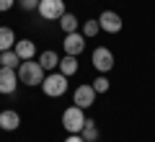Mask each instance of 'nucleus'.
I'll return each mask as SVG.
<instances>
[{
  "instance_id": "4468645a",
  "label": "nucleus",
  "mask_w": 155,
  "mask_h": 142,
  "mask_svg": "<svg viewBox=\"0 0 155 142\" xmlns=\"http://www.w3.org/2000/svg\"><path fill=\"white\" fill-rule=\"evenodd\" d=\"M13 47H16V34H13V28L0 26V52L13 49Z\"/></svg>"
},
{
  "instance_id": "9d476101",
  "label": "nucleus",
  "mask_w": 155,
  "mask_h": 142,
  "mask_svg": "<svg viewBox=\"0 0 155 142\" xmlns=\"http://www.w3.org/2000/svg\"><path fill=\"white\" fill-rule=\"evenodd\" d=\"M0 127H3L5 132H16L18 127H21V116H18V111L3 109V111H0Z\"/></svg>"
},
{
  "instance_id": "f3484780",
  "label": "nucleus",
  "mask_w": 155,
  "mask_h": 142,
  "mask_svg": "<svg viewBox=\"0 0 155 142\" xmlns=\"http://www.w3.org/2000/svg\"><path fill=\"white\" fill-rule=\"evenodd\" d=\"M60 28L65 34H72V31H78V18L72 16V13H65V16L60 18Z\"/></svg>"
},
{
  "instance_id": "f03ea898",
  "label": "nucleus",
  "mask_w": 155,
  "mask_h": 142,
  "mask_svg": "<svg viewBox=\"0 0 155 142\" xmlns=\"http://www.w3.org/2000/svg\"><path fill=\"white\" fill-rule=\"evenodd\" d=\"M41 91L49 96V98H60V96H65L67 93V75H62V72H49V75H44V80H41Z\"/></svg>"
},
{
  "instance_id": "39448f33",
  "label": "nucleus",
  "mask_w": 155,
  "mask_h": 142,
  "mask_svg": "<svg viewBox=\"0 0 155 142\" xmlns=\"http://www.w3.org/2000/svg\"><path fill=\"white\" fill-rule=\"evenodd\" d=\"M18 72L13 70V67H3L0 65V93L3 96H11V93H16V85H18Z\"/></svg>"
},
{
  "instance_id": "7ed1b4c3",
  "label": "nucleus",
  "mask_w": 155,
  "mask_h": 142,
  "mask_svg": "<svg viewBox=\"0 0 155 142\" xmlns=\"http://www.w3.org/2000/svg\"><path fill=\"white\" fill-rule=\"evenodd\" d=\"M85 119H88V116H85V109H80V106H67V109L62 111V127H65L70 134H80Z\"/></svg>"
},
{
  "instance_id": "4be33fe9",
  "label": "nucleus",
  "mask_w": 155,
  "mask_h": 142,
  "mask_svg": "<svg viewBox=\"0 0 155 142\" xmlns=\"http://www.w3.org/2000/svg\"><path fill=\"white\" fill-rule=\"evenodd\" d=\"M65 142H85V140H83V137H80V134H70V137H67Z\"/></svg>"
},
{
  "instance_id": "9b49d317",
  "label": "nucleus",
  "mask_w": 155,
  "mask_h": 142,
  "mask_svg": "<svg viewBox=\"0 0 155 142\" xmlns=\"http://www.w3.org/2000/svg\"><path fill=\"white\" fill-rule=\"evenodd\" d=\"M13 49H16V54L21 57V62L23 60H34V54H36V47H34L31 39H18Z\"/></svg>"
},
{
  "instance_id": "412c9836",
  "label": "nucleus",
  "mask_w": 155,
  "mask_h": 142,
  "mask_svg": "<svg viewBox=\"0 0 155 142\" xmlns=\"http://www.w3.org/2000/svg\"><path fill=\"white\" fill-rule=\"evenodd\" d=\"M13 5H16V0H0V13H5V11H11Z\"/></svg>"
},
{
  "instance_id": "6ab92c4d",
  "label": "nucleus",
  "mask_w": 155,
  "mask_h": 142,
  "mask_svg": "<svg viewBox=\"0 0 155 142\" xmlns=\"http://www.w3.org/2000/svg\"><path fill=\"white\" fill-rule=\"evenodd\" d=\"M91 85H93V91H96V93H106V91H109V85H111V83H109V78L98 75V78H96L93 83H91Z\"/></svg>"
},
{
  "instance_id": "20e7f679",
  "label": "nucleus",
  "mask_w": 155,
  "mask_h": 142,
  "mask_svg": "<svg viewBox=\"0 0 155 142\" xmlns=\"http://www.w3.org/2000/svg\"><path fill=\"white\" fill-rule=\"evenodd\" d=\"M39 16L44 18V21H60L65 16V0H39Z\"/></svg>"
},
{
  "instance_id": "423d86ee",
  "label": "nucleus",
  "mask_w": 155,
  "mask_h": 142,
  "mask_svg": "<svg viewBox=\"0 0 155 142\" xmlns=\"http://www.w3.org/2000/svg\"><path fill=\"white\" fill-rule=\"evenodd\" d=\"M91 62H93V67L98 72H109L111 67H114V54H111V49H106V47H98V49H93V54H91Z\"/></svg>"
},
{
  "instance_id": "6e6552de",
  "label": "nucleus",
  "mask_w": 155,
  "mask_h": 142,
  "mask_svg": "<svg viewBox=\"0 0 155 142\" xmlns=\"http://www.w3.org/2000/svg\"><path fill=\"white\" fill-rule=\"evenodd\" d=\"M62 49H65V54H72V57H78L80 52L85 49V36H83V34H78V31H72V34H65Z\"/></svg>"
},
{
  "instance_id": "a211bd4d",
  "label": "nucleus",
  "mask_w": 155,
  "mask_h": 142,
  "mask_svg": "<svg viewBox=\"0 0 155 142\" xmlns=\"http://www.w3.org/2000/svg\"><path fill=\"white\" fill-rule=\"evenodd\" d=\"M98 31H101V26H98V18H88V21L83 23V36H85V39L96 36Z\"/></svg>"
},
{
  "instance_id": "5701e85b",
  "label": "nucleus",
  "mask_w": 155,
  "mask_h": 142,
  "mask_svg": "<svg viewBox=\"0 0 155 142\" xmlns=\"http://www.w3.org/2000/svg\"><path fill=\"white\" fill-rule=\"evenodd\" d=\"M0 132H3V127H0Z\"/></svg>"
},
{
  "instance_id": "0eeeda50",
  "label": "nucleus",
  "mask_w": 155,
  "mask_h": 142,
  "mask_svg": "<svg viewBox=\"0 0 155 142\" xmlns=\"http://www.w3.org/2000/svg\"><path fill=\"white\" fill-rule=\"evenodd\" d=\"M98 26H101V31H106V34H119L122 31V18H119V13H114V11H104L98 16Z\"/></svg>"
},
{
  "instance_id": "f8f14e48",
  "label": "nucleus",
  "mask_w": 155,
  "mask_h": 142,
  "mask_svg": "<svg viewBox=\"0 0 155 142\" xmlns=\"http://www.w3.org/2000/svg\"><path fill=\"white\" fill-rule=\"evenodd\" d=\"M39 65L44 67V72H54L57 65H60V57H57V52H52V49L41 52V54H39Z\"/></svg>"
},
{
  "instance_id": "2eb2a0df",
  "label": "nucleus",
  "mask_w": 155,
  "mask_h": 142,
  "mask_svg": "<svg viewBox=\"0 0 155 142\" xmlns=\"http://www.w3.org/2000/svg\"><path fill=\"white\" fill-rule=\"evenodd\" d=\"M98 124H96L93 119H85V124H83V129H80V137H83L85 142H96L98 140Z\"/></svg>"
},
{
  "instance_id": "1a4fd4ad",
  "label": "nucleus",
  "mask_w": 155,
  "mask_h": 142,
  "mask_svg": "<svg viewBox=\"0 0 155 142\" xmlns=\"http://www.w3.org/2000/svg\"><path fill=\"white\" fill-rule=\"evenodd\" d=\"M72 101H75V106H80V109L93 106V104H96V91H93V85H78V91L72 93Z\"/></svg>"
},
{
  "instance_id": "dca6fc26",
  "label": "nucleus",
  "mask_w": 155,
  "mask_h": 142,
  "mask_svg": "<svg viewBox=\"0 0 155 142\" xmlns=\"http://www.w3.org/2000/svg\"><path fill=\"white\" fill-rule=\"evenodd\" d=\"M0 65H3V67H13V70H16V67L21 65V57L16 54V49H5V52H0Z\"/></svg>"
},
{
  "instance_id": "f257e3e1",
  "label": "nucleus",
  "mask_w": 155,
  "mask_h": 142,
  "mask_svg": "<svg viewBox=\"0 0 155 142\" xmlns=\"http://www.w3.org/2000/svg\"><path fill=\"white\" fill-rule=\"evenodd\" d=\"M44 67L39 65V60H23L21 65H18V80L26 83V85H41V80H44Z\"/></svg>"
},
{
  "instance_id": "ddd939ff",
  "label": "nucleus",
  "mask_w": 155,
  "mask_h": 142,
  "mask_svg": "<svg viewBox=\"0 0 155 142\" xmlns=\"http://www.w3.org/2000/svg\"><path fill=\"white\" fill-rule=\"evenodd\" d=\"M57 70H60L62 75H67V78H70V75H75V72H78V57L65 54V57L60 60V65H57Z\"/></svg>"
},
{
  "instance_id": "aec40b11",
  "label": "nucleus",
  "mask_w": 155,
  "mask_h": 142,
  "mask_svg": "<svg viewBox=\"0 0 155 142\" xmlns=\"http://www.w3.org/2000/svg\"><path fill=\"white\" fill-rule=\"evenodd\" d=\"M21 3L23 11H34V8H39V0H18Z\"/></svg>"
}]
</instances>
